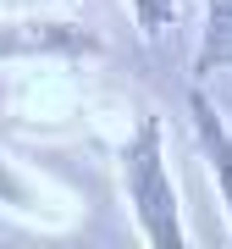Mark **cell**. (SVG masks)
<instances>
[{
  "label": "cell",
  "mask_w": 232,
  "mask_h": 249,
  "mask_svg": "<svg viewBox=\"0 0 232 249\" xmlns=\"http://www.w3.org/2000/svg\"><path fill=\"white\" fill-rule=\"evenodd\" d=\"M105 39L66 11H17L0 17V61H94Z\"/></svg>",
  "instance_id": "obj_2"
},
{
  "label": "cell",
  "mask_w": 232,
  "mask_h": 249,
  "mask_svg": "<svg viewBox=\"0 0 232 249\" xmlns=\"http://www.w3.org/2000/svg\"><path fill=\"white\" fill-rule=\"evenodd\" d=\"M232 67V0H205V34H199L194 72H221Z\"/></svg>",
  "instance_id": "obj_5"
},
{
  "label": "cell",
  "mask_w": 232,
  "mask_h": 249,
  "mask_svg": "<svg viewBox=\"0 0 232 249\" xmlns=\"http://www.w3.org/2000/svg\"><path fill=\"white\" fill-rule=\"evenodd\" d=\"M127 11H133L144 39H161V34H171V22H177V0H127Z\"/></svg>",
  "instance_id": "obj_6"
},
{
  "label": "cell",
  "mask_w": 232,
  "mask_h": 249,
  "mask_svg": "<svg viewBox=\"0 0 232 249\" xmlns=\"http://www.w3.org/2000/svg\"><path fill=\"white\" fill-rule=\"evenodd\" d=\"M116 166H122V194H127V211H133L138 238L144 244H188L182 205H177V188H171V172H166L161 116L144 111L133 122V133H127L122 150H116Z\"/></svg>",
  "instance_id": "obj_1"
},
{
  "label": "cell",
  "mask_w": 232,
  "mask_h": 249,
  "mask_svg": "<svg viewBox=\"0 0 232 249\" xmlns=\"http://www.w3.org/2000/svg\"><path fill=\"white\" fill-rule=\"evenodd\" d=\"M188 116H194V139H199V150H205V166H210L215 188H221L227 222H232V127H227L221 106H215L205 89H194V94H188Z\"/></svg>",
  "instance_id": "obj_4"
},
{
  "label": "cell",
  "mask_w": 232,
  "mask_h": 249,
  "mask_svg": "<svg viewBox=\"0 0 232 249\" xmlns=\"http://www.w3.org/2000/svg\"><path fill=\"white\" fill-rule=\"evenodd\" d=\"M0 211L28 227H45V232H61L78 222V199L66 188H55L45 172H28L22 160H11L6 144H0Z\"/></svg>",
  "instance_id": "obj_3"
}]
</instances>
